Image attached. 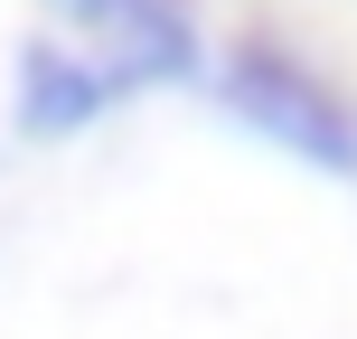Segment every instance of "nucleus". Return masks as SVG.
Wrapping results in <instances>:
<instances>
[{"mask_svg":"<svg viewBox=\"0 0 357 339\" xmlns=\"http://www.w3.org/2000/svg\"><path fill=\"white\" fill-rule=\"evenodd\" d=\"M226 94H235L245 123H264L273 142L310 151L320 170H357V123L320 94V75L282 66V57H235V66H226Z\"/></svg>","mask_w":357,"mask_h":339,"instance_id":"nucleus-1","label":"nucleus"},{"mask_svg":"<svg viewBox=\"0 0 357 339\" xmlns=\"http://www.w3.org/2000/svg\"><path fill=\"white\" fill-rule=\"evenodd\" d=\"M75 38L104 48V66L123 75H169L188 57V0H47Z\"/></svg>","mask_w":357,"mask_h":339,"instance_id":"nucleus-2","label":"nucleus"}]
</instances>
